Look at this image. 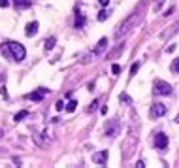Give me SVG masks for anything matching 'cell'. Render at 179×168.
I'll return each mask as SVG.
<instances>
[{
  "label": "cell",
  "instance_id": "24",
  "mask_svg": "<svg viewBox=\"0 0 179 168\" xmlns=\"http://www.w3.org/2000/svg\"><path fill=\"white\" fill-rule=\"evenodd\" d=\"M62 108H64V102H62V100H59V102L55 104V110H57V111H60Z\"/></svg>",
  "mask_w": 179,
  "mask_h": 168
},
{
  "label": "cell",
  "instance_id": "5",
  "mask_svg": "<svg viewBox=\"0 0 179 168\" xmlns=\"http://www.w3.org/2000/svg\"><path fill=\"white\" fill-rule=\"evenodd\" d=\"M149 115H151L153 119L166 115V106H164V104H160V102H155V104L151 106V110H149Z\"/></svg>",
  "mask_w": 179,
  "mask_h": 168
},
{
  "label": "cell",
  "instance_id": "29",
  "mask_svg": "<svg viewBox=\"0 0 179 168\" xmlns=\"http://www.w3.org/2000/svg\"><path fill=\"white\" fill-rule=\"evenodd\" d=\"M136 166H138V168H143L145 164H143V161H138V162H136Z\"/></svg>",
  "mask_w": 179,
  "mask_h": 168
},
{
  "label": "cell",
  "instance_id": "13",
  "mask_svg": "<svg viewBox=\"0 0 179 168\" xmlns=\"http://www.w3.org/2000/svg\"><path fill=\"white\" fill-rule=\"evenodd\" d=\"M55 43H57V38H55V36L47 38V40H46V43H43V47H46V51H51L53 47H55Z\"/></svg>",
  "mask_w": 179,
  "mask_h": 168
},
{
  "label": "cell",
  "instance_id": "2",
  "mask_svg": "<svg viewBox=\"0 0 179 168\" xmlns=\"http://www.w3.org/2000/svg\"><path fill=\"white\" fill-rule=\"evenodd\" d=\"M8 49H10V57L15 61V62H21V61H25L27 57V49H25V45L23 43H19V42H8Z\"/></svg>",
  "mask_w": 179,
  "mask_h": 168
},
{
  "label": "cell",
  "instance_id": "4",
  "mask_svg": "<svg viewBox=\"0 0 179 168\" xmlns=\"http://www.w3.org/2000/svg\"><path fill=\"white\" fill-rule=\"evenodd\" d=\"M153 146L156 149H166L168 148V136L164 132H159V134H155L153 136Z\"/></svg>",
  "mask_w": 179,
  "mask_h": 168
},
{
  "label": "cell",
  "instance_id": "21",
  "mask_svg": "<svg viewBox=\"0 0 179 168\" xmlns=\"http://www.w3.org/2000/svg\"><path fill=\"white\" fill-rule=\"evenodd\" d=\"M106 19H107V11H106V10H102V11L98 13V21H106Z\"/></svg>",
  "mask_w": 179,
  "mask_h": 168
},
{
  "label": "cell",
  "instance_id": "14",
  "mask_svg": "<svg viewBox=\"0 0 179 168\" xmlns=\"http://www.w3.org/2000/svg\"><path fill=\"white\" fill-rule=\"evenodd\" d=\"M28 117V111L27 110H23V111H19V113H15V117H13V121L15 123H21V121H23V119H27Z\"/></svg>",
  "mask_w": 179,
  "mask_h": 168
},
{
  "label": "cell",
  "instance_id": "16",
  "mask_svg": "<svg viewBox=\"0 0 179 168\" xmlns=\"http://www.w3.org/2000/svg\"><path fill=\"white\" fill-rule=\"evenodd\" d=\"M123 47H124V43H119V45L115 47V49H113V51L109 53V57H111V59H115V57H119V53L123 51Z\"/></svg>",
  "mask_w": 179,
  "mask_h": 168
},
{
  "label": "cell",
  "instance_id": "31",
  "mask_svg": "<svg viewBox=\"0 0 179 168\" xmlns=\"http://www.w3.org/2000/svg\"><path fill=\"white\" fill-rule=\"evenodd\" d=\"M175 121H177V123H179V115H177V117H175Z\"/></svg>",
  "mask_w": 179,
  "mask_h": 168
},
{
  "label": "cell",
  "instance_id": "28",
  "mask_svg": "<svg viewBox=\"0 0 179 168\" xmlns=\"http://www.w3.org/2000/svg\"><path fill=\"white\" fill-rule=\"evenodd\" d=\"M107 4H109V0H100V6H104V8H106Z\"/></svg>",
  "mask_w": 179,
  "mask_h": 168
},
{
  "label": "cell",
  "instance_id": "30",
  "mask_svg": "<svg viewBox=\"0 0 179 168\" xmlns=\"http://www.w3.org/2000/svg\"><path fill=\"white\" fill-rule=\"evenodd\" d=\"M2 136H4V130H2V129H0V138H2Z\"/></svg>",
  "mask_w": 179,
  "mask_h": 168
},
{
  "label": "cell",
  "instance_id": "17",
  "mask_svg": "<svg viewBox=\"0 0 179 168\" xmlns=\"http://www.w3.org/2000/svg\"><path fill=\"white\" fill-rule=\"evenodd\" d=\"M76 108H77V102H76V100H70L68 104H66V111H70V113L76 111Z\"/></svg>",
  "mask_w": 179,
  "mask_h": 168
},
{
  "label": "cell",
  "instance_id": "23",
  "mask_svg": "<svg viewBox=\"0 0 179 168\" xmlns=\"http://www.w3.org/2000/svg\"><path fill=\"white\" fill-rule=\"evenodd\" d=\"M2 55H4V57H10V49H8V45H6V43L2 45ZM10 59H11V57H10Z\"/></svg>",
  "mask_w": 179,
  "mask_h": 168
},
{
  "label": "cell",
  "instance_id": "26",
  "mask_svg": "<svg viewBox=\"0 0 179 168\" xmlns=\"http://www.w3.org/2000/svg\"><path fill=\"white\" fill-rule=\"evenodd\" d=\"M96 106H98V100H93V104H91V108H89V111H94Z\"/></svg>",
  "mask_w": 179,
  "mask_h": 168
},
{
  "label": "cell",
  "instance_id": "7",
  "mask_svg": "<svg viewBox=\"0 0 179 168\" xmlns=\"http://www.w3.org/2000/svg\"><path fill=\"white\" fill-rule=\"evenodd\" d=\"M106 49H107V38H100V40H98V43H96V47L93 49V55H94V57H98V55H102Z\"/></svg>",
  "mask_w": 179,
  "mask_h": 168
},
{
  "label": "cell",
  "instance_id": "9",
  "mask_svg": "<svg viewBox=\"0 0 179 168\" xmlns=\"http://www.w3.org/2000/svg\"><path fill=\"white\" fill-rule=\"evenodd\" d=\"M93 162H96V164H106V162H107V151H98V153H94V155H93Z\"/></svg>",
  "mask_w": 179,
  "mask_h": 168
},
{
  "label": "cell",
  "instance_id": "3",
  "mask_svg": "<svg viewBox=\"0 0 179 168\" xmlns=\"http://www.w3.org/2000/svg\"><path fill=\"white\" fill-rule=\"evenodd\" d=\"M153 93L155 94H159V97H168V94H172V85L168 81H155V87H153Z\"/></svg>",
  "mask_w": 179,
  "mask_h": 168
},
{
  "label": "cell",
  "instance_id": "18",
  "mask_svg": "<svg viewBox=\"0 0 179 168\" xmlns=\"http://www.w3.org/2000/svg\"><path fill=\"white\" fill-rule=\"evenodd\" d=\"M164 2H166V0H156L155 6H153V11H160V8L164 6Z\"/></svg>",
  "mask_w": 179,
  "mask_h": 168
},
{
  "label": "cell",
  "instance_id": "27",
  "mask_svg": "<svg viewBox=\"0 0 179 168\" xmlns=\"http://www.w3.org/2000/svg\"><path fill=\"white\" fill-rule=\"evenodd\" d=\"M173 70L179 72V59H175V62H173Z\"/></svg>",
  "mask_w": 179,
  "mask_h": 168
},
{
  "label": "cell",
  "instance_id": "1",
  "mask_svg": "<svg viewBox=\"0 0 179 168\" xmlns=\"http://www.w3.org/2000/svg\"><path fill=\"white\" fill-rule=\"evenodd\" d=\"M142 15H143V6H142L140 10H136L134 13H130V15H128V17L121 23V25L115 29V38H117V40H121L123 36H126V34H128V32H130V30H132V29H134V27H136L138 23L142 21Z\"/></svg>",
  "mask_w": 179,
  "mask_h": 168
},
{
  "label": "cell",
  "instance_id": "22",
  "mask_svg": "<svg viewBox=\"0 0 179 168\" xmlns=\"http://www.w3.org/2000/svg\"><path fill=\"white\" fill-rule=\"evenodd\" d=\"M111 72H113L115 76H117V74H121V66H119V64H113V66H111Z\"/></svg>",
  "mask_w": 179,
  "mask_h": 168
},
{
  "label": "cell",
  "instance_id": "15",
  "mask_svg": "<svg viewBox=\"0 0 179 168\" xmlns=\"http://www.w3.org/2000/svg\"><path fill=\"white\" fill-rule=\"evenodd\" d=\"M32 138H34V142L38 143V146H41V148H43V146H46V143H47L46 140L41 138V134H38V132H32Z\"/></svg>",
  "mask_w": 179,
  "mask_h": 168
},
{
  "label": "cell",
  "instance_id": "8",
  "mask_svg": "<svg viewBox=\"0 0 179 168\" xmlns=\"http://www.w3.org/2000/svg\"><path fill=\"white\" fill-rule=\"evenodd\" d=\"M117 132H119V123H117V119H113V121H109V125L106 127V136L113 138Z\"/></svg>",
  "mask_w": 179,
  "mask_h": 168
},
{
  "label": "cell",
  "instance_id": "25",
  "mask_svg": "<svg viewBox=\"0 0 179 168\" xmlns=\"http://www.w3.org/2000/svg\"><path fill=\"white\" fill-rule=\"evenodd\" d=\"M10 6V0H0V8H8Z\"/></svg>",
  "mask_w": 179,
  "mask_h": 168
},
{
  "label": "cell",
  "instance_id": "12",
  "mask_svg": "<svg viewBox=\"0 0 179 168\" xmlns=\"http://www.w3.org/2000/svg\"><path fill=\"white\" fill-rule=\"evenodd\" d=\"M74 25H76L77 30L83 29V27H85V15H81L79 11H76V23H74Z\"/></svg>",
  "mask_w": 179,
  "mask_h": 168
},
{
  "label": "cell",
  "instance_id": "10",
  "mask_svg": "<svg viewBox=\"0 0 179 168\" xmlns=\"http://www.w3.org/2000/svg\"><path fill=\"white\" fill-rule=\"evenodd\" d=\"M38 21H32V23H28V25H27V29H25V34L28 36V38H32L36 32H38Z\"/></svg>",
  "mask_w": 179,
  "mask_h": 168
},
{
  "label": "cell",
  "instance_id": "11",
  "mask_svg": "<svg viewBox=\"0 0 179 168\" xmlns=\"http://www.w3.org/2000/svg\"><path fill=\"white\" fill-rule=\"evenodd\" d=\"M13 6L17 10H28L32 6V0H13Z\"/></svg>",
  "mask_w": 179,
  "mask_h": 168
},
{
  "label": "cell",
  "instance_id": "19",
  "mask_svg": "<svg viewBox=\"0 0 179 168\" xmlns=\"http://www.w3.org/2000/svg\"><path fill=\"white\" fill-rule=\"evenodd\" d=\"M119 100H121V102H124V104H132V98L128 97L126 93H123V94H121V97H119Z\"/></svg>",
  "mask_w": 179,
  "mask_h": 168
},
{
  "label": "cell",
  "instance_id": "20",
  "mask_svg": "<svg viewBox=\"0 0 179 168\" xmlns=\"http://www.w3.org/2000/svg\"><path fill=\"white\" fill-rule=\"evenodd\" d=\"M138 70H140V62H134L132 68H130V76H136V74H138Z\"/></svg>",
  "mask_w": 179,
  "mask_h": 168
},
{
  "label": "cell",
  "instance_id": "6",
  "mask_svg": "<svg viewBox=\"0 0 179 168\" xmlns=\"http://www.w3.org/2000/svg\"><path fill=\"white\" fill-rule=\"evenodd\" d=\"M47 93H49L47 89H38V91H34V93H28L27 98H28V100H34V102H40V100H43V97H46Z\"/></svg>",
  "mask_w": 179,
  "mask_h": 168
}]
</instances>
